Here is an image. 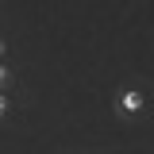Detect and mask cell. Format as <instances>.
I'll return each mask as SVG.
<instances>
[{
	"label": "cell",
	"mask_w": 154,
	"mask_h": 154,
	"mask_svg": "<svg viewBox=\"0 0 154 154\" xmlns=\"http://www.w3.org/2000/svg\"><path fill=\"white\" fill-rule=\"evenodd\" d=\"M0 73H4V69H0Z\"/></svg>",
	"instance_id": "cell-2"
},
{
	"label": "cell",
	"mask_w": 154,
	"mask_h": 154,
	"mask_svg": "<svg viewBox=\"0 0 154 154\" xmlns=\"http://www.w3.org/2000/svg\"><path fill=\"white\" fill-rule=\"evenodd\" d=\"M0 112H4V100H0Z\"/></svg>",
	"instance_id": "cell-1"
}]
</instances>
